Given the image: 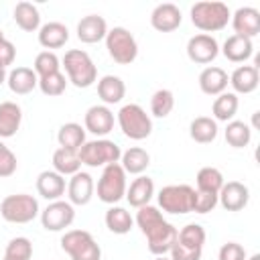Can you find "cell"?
I'll list each match as a JSON object with an SVG mask.
<instances>
[{
    "label": "cell",
    "mask_w": 260,
    "mask_h": 260,
    "mask_svg": "<svg viewBox=\"0 0 260 260\" xmlns=\"http://www.w3.org/2000/svg\"><path fill=\"white\" fill-rule=\"evenodd\" d=\"M63 67L67 71V81H71L79 89L93 85L98 79V69H95L91 57L81 49L67 51L63 57Z\"/></svg>",
    "instance_id": "3957f363"
},
{
    "label": "cell",
    "mask_w": 260,
    "mask_h": 260,
    "mask_svg": "<svg viewBox=\"0 0 260 260\" xmlns=\"http://www.w3.org/2000/svg\"><path fill=\"white\" fill-rule=\"evenodd\" d=\"M106 35H108V24L100 14H87L77 22V39L81 43L93 45L104 41Z\"/></svg>",
    "instance_id": "ac0fdd59"
},
{
    "label": "cell",
    "mask_w": 260,
    "mask_h": 260,
    "mask_svg": "<svg viewBox=\"0 0 260 260\" xmlns=\"http://www.w3.org/2000/svg\"><path fill=\"white\" fill-rule=\"evenodd\" d=\"M177 242L191 250H203L205 244V230L199 223H187L181 232H177Z\"/></svg>",
    "instance_id": "d590c367"
},
{
    "label": "cell",
    "mask_w": 260,
    "mask_h": 260,
    "mask_svg": "<svg viewBox=\"0 0 260 260\" xmlns=\"http://www.w3.org/2000/svg\"><path fill=\"white\" fill-rule=\"evenodd\" d=\"M248 199H250V191L240 181L223 183L219 193H217V203H221V207L225 211H240V209H244L248 205Z\"/></svg>",
    "instance_id": "4fadbf2b"
},
{
    "label": "cell",
    "mask_w": 260,
    "mask_h": 260,
    "mask_svg": "<svg viewBox=\"0 0 260 260\" xmlns=\"http://www.w3.org/2000/svg\"><path fill=\"white\" fill-rule=\"evenodd\" d=\"M154 260H171V258H167V256H156Z\"/></svg>",
    "instance_id": "681fc988"
},
{
    "label": "cell",
    "mask_w": 260,
    "mask_h": 260,
    "mask_svg": "<svg viewBox=\"0 0 260 260\" xmlns=\"http://www.w3.org/2000/svg\"><path fill=\"white\" fill-rule=\"evenodd\" d=\"M181 20H183V16H181L179 6L171 4V2L158 4L152 10V14H150V24L158 32H173V30H177L181 26Z\"/></svg>",
    "instance_id": "5bb4252c"
},
{
    "label": "cell",
    "mask_w": 260,
    "mask_h": 260,
    "mask_svg": "<svg viewBox=\"0 0 260 260\" xmlns=\"http://www.w3.org/2000/svg\"><path fill=\"white\" fill-rule=\"evenodd\" d=\"M106 225L112 234H118V236H124L132 230L134 225V219L130 215V211H126L124 207H118V205H112L108 211H106Z\"/></svg>",
    "instance_id": "1f68e13d"
},
{
    "label": "cell",
    "mask_w": 260,
    "mask_h": 260,
    "mask_svg": "<svg viewBox=\"0 0 260 260\" xmlns=\"http://www.w3.org/2000/svg\"><path fill=\"white\" fill-rule=\"evenodd\" d=\"M6 77H8V73H6V69L4 67H0V85L6 81Z\"/></svg>",
    "instance_id": "7dc6e473"
},
{
    "label": "cell",
    "mask_w": 260,
    "mask_h": 260,
    "mask_svg": "<svg viewBox=\"0 0 260 260\" xmlns=\"http://www.w3.org/2000/svg\"><path fill=\"white\" fill-rule=\"evenodd\" d=\"M67 87V79L61 71L57 73H51V75H45V77H39V89L49 95V98H55V95H61Z\"/></svg>",
    "instance_id": "f35d334b"
},
{
    "label": "cell",
    "mask_w": 260,
    "mask_h": 260,
    "mask_svg": "<svg viewBox=\"0 0 260 260\" xmlns=\"http://www.w3.org/2000/svg\"><path fill=\"white\" fill-rule=\"evenodd\" d=\"M69 41V30L63 22H47L39 28V43L45 49H61Z\"/></svg>",
    "instance_id": "d4e9b609"
},
{
    "label": "cell",
    "mask_w": 260,
    "mask_h": 260,
    "mask_svg": "<svg viewBox=\"0 0 260 260\" xmlns=\"http://www.w3.org/2000/svg\"><path fill=\"white\" fill-rule=\"evenodd\" d=\"M32 244L28 238H12L4 250V258L8 260H30Z\"/></svg>",
    "instance_id": "ab89813d"
},
{
    "label": "cell",
    "mask_w": 260,
    "mask_h": 260,
    "mask_svg": "<svg viewBox=\"0 0 260 260\" xmlns=\"http://www.w3.org/2000/svg\"><path fill=\"white\" fill-rule=\"evenodd\" d=\"M252 140V128L242 120H230L225 126V142L234 148H244Z\"/></svg>",
    "instance_id": "836d02e7"
},
{
    "label": "cell",
    "mask_w": 260,
    "mask_h": 260,
    "mask_svg": "<svg viewBox=\"0 0 260 260\" xmlns=\"http://www.w3.org/2000/svg\"><path fill=\"white\" fill-rule=\"evenodd\" d=\"M169 252H171V260H201V252H203V250L185 248V246H181V244L175 240V244H173V248H171Z\"/></svg>",
    "instance_id": "ee69618b"
},
{
    "label": "cell",
    "mask_w": 260,
    "mask_h": 260,
    "mask_svg": "<svg viewBox=\"0 0 260 260\" xmlns=\"http://www.w3.org/2000/svg\"><path fill=\"white\" fill-rule=\"evenodd\" d=\"M217 205V193H207V191H195L193 195V211L195 213H209Z\"/></svg>",
    "instance_id": "b9f144b4"
},
{
    "label": "cell",
    "mask_w": 260,
    "mask_h": 260,
    "mask_svg": "<svg viewBox=\"0 0 260 260\" xmlns=\"http://www.w3.org/2000/svg\"><path fill=\"white\" fill-rule=\"evenodd\" d=\"M77 156H79L81 165H87V167H102V165L118 162L120 156H122V150H120V146H118L114 140L98 138V140L85 142V144L77 150Z\"/></svg>",
    "instance_id": "ba28073f"
},
{
    "label": "cell",
    "mask_w": 260,
    "mask_h": 260,
    "mask_svg": "<svg viewBox=\"0 0 260 260\" xmlns=\"http://www.w3.org/2000/svg\"><path fill=\"white\" fill-rule=\"evenodd\" d=\"M189 136L199 144H209L217 138V122L207 116H197L189 124Z\"/></svg>",
    "instance_id": "f1b7e54d"
},
{
    "label": "cell",
    "mask_w": 260,
    "mask_h": 260,
    "mask_svg": "<svg viewBox=\"0 0 260 260\" xmlns=\"http://www.w3.org/2000/svg\"><path fill=\"white\" fill-rule=\"evenodd\" d=\"M14 22L26 30V32H35L41 28V14H39V8L30 2H18L14 6Z\"/></svg>",
    "instance_id": "f546056e"
},
{
    "label": "cell",
    "mask_w": 260,
    "mask_h": 260,
    "mask_svg": "<svg viewBox=\"0 0 260 260\" xmlns=\"http://www.w3.org/2000/svg\"><path fill=\"white\" fill-rule=\"evenodd\" d=\"M98 95L104 104H120L126 95V85L118 75H104L98 81Z\"/></svg>",
    "instance_id": "4316f807"
},
{
    "label": "cell",
    "mask_w": 260,
    "mask_h": 260,
    "mask_svg": "<svg viewBox=\"0 0 260 260\" xmlns=\"http://www.w3.org/2000/svg\"><path fill=\"white\" fill-rule=\"evenodd\" d=\"M223 57L232 63H242L246 59L252 57L254 53V43L252 39H246V37H240V35H232L225 39L223 43V49H221Z\"/></svg>",
    "instance_id": "cb8c5ba5"
},
{
    "label": "cell",
    "mask_w": 260,
    "mask_h": 260,
    "mask_svg": "<svg viewBox=\"0 0 260 260\" xmlns=\"http://www.w3.org/2000/svg\"><path fill=\"white\" fill-rule=\"evenodd\" d=\"M59 67H61V65H59V57H57L53 51H41V53L35 57V73H37L39 77L57 73Z\"/></svg>",
    "instance_id": "60d3db41"
},
{
    "label": "cell",
    "mask_w": 260,
    "mask_h": 260,
    "mask_svg": "<svg viewBox=\"0 0 260 260\" xmlns=\"http://www.w3.org/2000/svg\"><path fill=\"white\" fill-rule=\"evenodd\" d=\"M37 191L47 201H57L65 193V179L55 171H43L37 177Z\"/></svg>",
    "instance_id": "603a6c76"
},
{
    "label": "cell",
    "mask_w": 260,
    "mask_h": 260,
    "mask_svg": "<svg viewBox=\"0 0 260 260\" xmlns=\"http://www.w3.org/2000/svg\"><path fill=\"white\" fill-rule=\"evenodd\" d=\"M63 252L69 254L71 260H100L102 248L93 240V236L85 230H69L61 238Z\"/></svg>",
    "instance_id": "277c9868"
},
{
    "label": "cell",
    "mask_w": 260,
    "mask_h": 260,
    "mask_svg": "<svg viewBox=\"0 0 260 260\" xmlns=\"http://www.w3.org/2000/svg\"><path fill=\"white\" fill-rule=\"evenodd\" d=\"M152 195H154V183H152L150 177H144V175H138L130 183V187H126V199L136 209L148 205Z\"/></svg>",
    "instance_id": "44dd1931"
},
{
    "label": "cell",
    "mask_w": 260,
    "mask_h": 260,
    "mask_svg": "<svg viewBox=\"0 0 260 260\" xmlns=\"http://www.w3.org/2000/svg\"><path fill=\"white\" fill-rule=\"evenodd\" d=\"M67 195L71 205H87L93 197V177L83 171L71 175L67 185Z\"/></svg>",
    "instance_id": "2e32d148"
},
{
    "label": "cell",
    "mask_w": 260,
    "mask_h": 260,
    "mask_svg": "<svg viewBox=\"0 0 260 260\" xmlns=\"http://www.w3.org/2000/svg\"><path fill=\"white\" fill-rule=\"evenodd\" d=\"M195 189L191 185H167L158 191V205L167 213H191Z\"/></svg>",
    "instance_id": "30bf717a"
},
{
    "label": "cell",
    "mask_w": 260,
    "mask_h": 260,
    "mask_svg": "<svg viewBox=\"0 0 260 260\" xmlns=\"http://www.w3.org/2000/svg\"><path fill=\"white\" fill-rule=\"evenodd\" d=\"M122 197H126V173L120 162L106 165L98 181V199L114 205Z\"/></svg>",
    "instance_id": "9c48e42d"
},
{
    "label": "cell",
    "mask_w": 260,
    "mask_h": 260,
    "mask_svg": "<svg viewBox=\"0 0 260 260\" xmlns=\"http://www.w3.org/2000/svg\"><path fill=\"white\" fill-rule=\"evenodd\" d=\"M228 83H230V77H228V73L221 67L211 65V67H205L199 73V87L207 95H219V93H223L225 87H228Z\"/></svg>",
    "instance_id": "ffe728a7"
},
{
    "label": "cell",
    "mask_w": 260,
    "mask_h": 260,
    "mask_svg": "<svg viewBox=\"0 0 260 260\" xmlns=\"http://www.w3.org/2000/svg\"><path fill=\"white\" fill-rule=\"evenodd\" d=\"M120 158H122L120 167L124 169V173H130V175H142L150 165V154L140 146L128 148L126 152H122Z\"/></svg>",
    "instance_id": "4dcf8cb0"
},
{
    "label": "cell",
    "mask_w": 260,
    "mask_h": 260,
    "mask_svg": "<svg viewBox=\"0 0 260 260\" xmlns=\"http://www.w3.org/2000/svg\"><path fill=\"white\" fill-rule=\"evenodd\" d=\"M14 171H16V156H14V152L6 146V148L0 152V179L14 175Z\"/></svg>",
    "instance_id": "f6af8a7d"
},
{
    "label": "cell",
    "mask_w": 260,
    "mask_h": 260,
    "mask_svg": "<svg viewBox=\"0 0 260 260\" xmlns=\"http://www.w3.org/2000/svg\"><path fill=\"white\" fill-rule=\"evenodd\" d=\"M14 57H16V47L10 43V41H0V67H8L14 63Z\"/></svg>",
    "instance_id": "bcb514c9"
},
{
    "label": "cell",
    "mask_w": 260,
    "mask_h": 260,
    "mask_svg": "<svg viewBox=\"0 0 260 260\" xmlns=\"http://www.w3.org/2000/svg\"><path fill=\"white\" fill-rule=\"evenodd\" d=\"M217 55H219V45H217L215 37H211V35L199 32V35L191 37L189 43H187V57H189L193 63L207 65V63H211Z\"/></svg>",
    "instance_id": "7c38bea8"
},
{
    "label": "cell",
    "mask_w": 260,
    "mask_h": 260,
    "mask_svg": "<svg viewBox=\"0 0 260 260\" xmlns=\"http://www.w3.org/2000/svg\"><path fill=\"white\" fill-rule=\"evenodd\" d=\"M53 167H55V173H59L63 177L65 175H75L81 169V160H79L77 152L65 150V148H57L53 152Z\"/></svg>",
    "instance_id": "e575fe53"
},
{
    "label": "cell",
    "mask_w": 260,
    "mask_h": 260,
    "mask_svg": "<svg viewBox=\"0 0 260 260\" xmlns=\"http://www.w3.org/2000/svg\"><path fill=\"white\" fill-rule=\"evenodd\" d=\"M232 26H234L236 35L246 37V39H254L260 32V12L252 6H242L234 12Z\"/></svg>",
    "instance_id": "e0dca14e"
},
{
    "label": "cell",
    "mask_w": 260,
    "mask_h": 260,
    "mask_svg": "<svg viewBox=\"0 0 260 260\" xmlns=\"http://www.w3.org/2000/svg\"><path fill=\"white\" fill-rule=\"evenodd\" d=\"M175 108V95L171 89H156L150 98V112L156 118H167Z\"/></svg>",
    "instance_id": "74e56055"
},
{
    "label": "cell",
    "mask_w": 260,
    "mask_h": 260,
    "mask_svg": "<svg viewBox=\"0 0 260 260\" xmlns=\"http://www.w3.org/2000/svg\"><path fill=\"white\" fill-rule=\"evenodd\" d=\"M136 223H138L140 232L146 236L150 254H154V256H165V254L173 248L179 230H177L173 223L165 221L162 213H160L156 207H152V205L138 207Z\"/></svg>",
    "instance_id": "6da1fadb"
},
{
    "label": "cell",
    "mask_w": 260,
    "mask_h": 260,
    "mask_svg": "<svg viewBox=\"0 0 260 260\" xmlns=\"http://www.w3.org/2000/svg\"><path fill=\"white\" fill-rule=\"evenodd\" d=\"M85 130L95 136H106L114 130V114L108 106H91L85 112Z\"/></svg>",
    "instance_id": "9a60e30c"
},
{
    "label": "cell",
    "mask_w": 260,
    "mask_h": 260,
    "mask_svg": "<svg viewBox=\"0 0 260 260\" xmlns=\"http://www.w3.org/2000/svg\"><path fill=\"white\" fill-rule=\"evenodd\" d=\"M75 219V209L69 201H51L43 211H41V223L47 232H63L69 228Z\"/></svg>",
    "instance_id": "8fae6325"
},
{
    "label": "cell",
    "mask_w": 260,
    "mask_h": 260,
    "mask_svg": "<svg viewBox=\"0 0 260 260\" xmlns=\"http://www.w3.org/2000/svg\"><path fill=\"white\" fill-rule=\"evenodd\" d=\"M57 140H59V146H61V148L77 152V150L85 144V130H83L81 124H77V122H67V124H63V126L59 128Z\"/></svg>",
    "instance_id": "83f0119b"
},
{
    "label": "cell",
    "mask_w": 260,
    "mask_h": 260,
    "mask_svg": "<svg viewBox=\"0 0 260 260\" xmlns=\"http://www.w3.org/2000/svg\"><path fill=\"white\" fill-rule=\"evenodd\" d=\"M0 215L10 223H28L39 215V201L32 195H6L0 203Z\"/></svg>",
    "instance_id": "8992f818"
},
{
    "label": "cell",
    "mask_w": 260,
    "mask_h": 260,
    "mask_svg": "<svg viewBox=\"0 0 260 260\" xmlns=\"http://www.w3.org/2000/svg\"><path fill=\"white\" fill-rule=\"evenodd\" d=\"M4 148H6V144H4V142H2V140H0V152H2V150H4Z\"/></svg>",
    "instance_id": "f907efd6"
},
{
    "label": "cell",
    "mask_w": 260,
    "mask_h": 260,
    "mask_svg": "<svg viewBox=\"0 0 260 260\" xmlns=\"http://www.w3.org/2000/svg\"><path fill=\"white\" fill-rule=\"evenodd\" d=\"M118 124L124 136L132 140H144L152 132V120L150 116L138 106V104H126L118 112Z\"/></svg>",
    "instance_id": "5b68a950"
},
{
    "label": "cell",
    "mask_w": 260,
    "mask_h": 260,
    "mask_svg": "<svg viewBox=\"0 0 260 260\" xmlns=\"http://www.w3.org/2000/svg\"><path fill=\"white\" fill-rule=\"evenodd\" d=\"M106 49L108 55L120 63V65H130L138 57V45L132 32L124 26H114L106 35Z\"/></svg>",
    "instance_id": "52a82bcc"
},
{
    "label": "cell",
    "mask_w": 260,
    "mask_h": 260,
    "mask_svg": "<svg viewBox=\"0 0 260 260\" xmlns=\"http://www.w3.org/2000/svg\"><path fill=\"white\" fill-rule=\"evenodd\" d=\"M22 110L14 102H2L0 104V138H10L20 128Z\"/></svg>",
    "instance_id": "484cf974"
},
{
    "label": "cell",
    "mask_w": 260,
    "mask_h": 260,
    "mask_svg": "<svg viewBox=\"0 0 260 260\" xmlns=\"http://www.w3.org/2000/svg\"><path fill=\"white\" fill-rule=\"evenodd\" d=\"M238 95L232 93V91H223L215 98L213 106H211V112H213V118L219 120V122H230L236 112H238Z\"/></svg>",
    "instance_id": "d6a6232c"
},
{
    "label": "cell",
    "mask_w": 260,
    "mask_h": 260,
    "mask_svg": "<svg viewBox=\"0 0 260 260\" xmlns=\"http://www.w3.org/2000/svg\"><path fill=\"white\" fill-rule=\"evenodd\" d=\"M230 16L232 14H230L228 4H223L219 0H203V2H195L191 6V22L205 35L225 28L230 22Z\"/></svg>",
    "instance_id": "7a4b0ae2"
},
{
    "label": "cell",
    "mask_w": 260,
    "mask_h": 260,
    "mask_svg": "<svg viewBox=\"0 0 260 260\" xmlns=\"http://www.w3.org/2000/svg\"><path fill=\"white\" fill-rule=\"evenodd\" d=\"M217 258L219 260H246V250L238 242H228L219 248Z\"/></svg>",
    "instance_id": "7bdbcfd3"
},
{
    "label": "cell",
    "mask_w": 260,
    "mask_h": 260,
    "mask_svg": "<svg viewBox=\"0 0 260 260\" xmlns=\"http://www.w3.org/2000/svg\"><path fill=\"white\" fill-rule=\"evenodd\" d=\"M223 185V175L215 167H203L197 173V189L207 191V193H219Z\"/></svg>",
    "instance_id": "8d00e7d4"
},
{
    "label": "cell",
    "mask_w": 260,
    "mask_h": 260,
    "mask_svg": "<svg viewBox=\"0 0 260 260\" xmlns=\"http://www.w3.org/2000/svg\"><path fill=\"white\" fill-rule=\"evenodd\" d=\"M230 83L236 93H252L260 83V73L256 65H240L230 75Z\"/></svg>",
    "instance_id": "7402d4cb"
},
{
    "label": "cell",
    "mask_w": 260,
    "mask_h": 260,
    "mask_svg": "<svg viewBox=\"0 0 260 260\" xmlns=\"http://www.w3.org/2000/svg\"><path fill=\"white\" fill-rule=\"evenodd\" d=\"M6 83H8V87H10L12 93L26 95V93H30L39 85V75L30 67H16V69H12L8 73Z\"/></svg>",
    "instance_id": "d6986e66"
},
{
    "label": "cell",
    "mask_w": 260,
    "mask_h": 260,
    "mask_svg": "<svg viewBox=\"0 0 260 260\" xmlns=\"http://www.w3.org/2000/svg\"><path fill=\"white\" fill-rule=\"evenodd\" d=\"M246 260H260V254H252L250 258H246Z\"/></svg>",
    "instance_id": "c3c4849f"
},
{
    "label": "cell",
    "mask_w": 260,
    "mask_h": 260,
    "mask_svg": "<svg viewBox=\"0 0 260 260\" xmlns=\"http://www.w3.org/2000/svg\"><path fill=\"white\" fill-rule=\"evenodd\" d=\"M4 260H8V258H4Z\"/></svg>",
    "instance_id": "f5cc1de1"
},
{
    "label": "cell",
    "mask_w": 260,
    "mask_h": 260,
    "mask_svg": "<svg viewBox=\"0 0 260 260\" xmlns=\"http://www.w3.org/2000/svg\"><path fill=\"white\" fill-rule=\"evenodd\" d=\"M0 41H4V35H2V30H0Z\"/></svg>",
    "instance_id": "816d5d0a"
}]
</instances>
